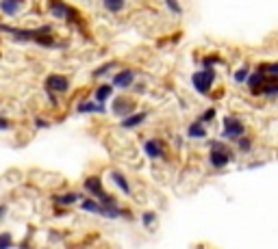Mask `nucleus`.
Instances as JSON below:
<instances>
[{
  "label": "nucleus",
  "mask_w": 278,
  "mask_h": 249,
  "mask_svg": "<svg viewBox=\"0 0 278 249\" xmlns=\"http://www.w3.org/2000/svg\"><path fill=\"white\" fill-rule=\"evenodd\" d=\"M248 74H250L248 65H243V67H239V69H237L233 78H235V83H246V80H248Z\"/></svg>",
  "instance_id": "nucleus-24"
},
{
  "label": "nucleus",
  "mask_w": 278,
  "mask_h": 249,
  "mask_svg": "<svg viewBox=\"0 0 278 249\" xmlns=\"http://www.w3.org/2000/svg\"><path fill=\"white\" fill-rule=\"evenodd\" d=\"M241 134H246V126H243V122L239 117L226 115L224 117V128H222V137L231 139V141H237Z\"/></svg>",
  "instance_id": "nucleus-3"
},
{
  "label": "nucleus",
  "mask_w": 278,
  "mask_h": 249,
  "mask_svg": "<svg viewBox=\"0 0 278 249\" xmlns=\"http://www.w3.org/2000/svg\"><path fill=\"white\" fill-rule=\"evenodd\" d=\"M100 208H102V204L98 202L96 197L80 199V210H85V213H89V215H100Z\"/></svg>",
  "instance_id": "nucleus-16"
},
{
  "label": "nucleus",
  "mask_w": 278,
  "mask_h": 249,
  "mask_svg": "<svg viewBox=\"0 0 278 249\" xmlns=\"http://www.w3.org/2000/svg\"><path fill=\"white\" fill-rule=\"evenodd\" d=\"M43 87H46V91H50V93H65V91L70 89V80H68V76H63V74H50V76H46Z\"/></svg>",
  "instance_id": "nucleus-4"
},
{
  "label": "nucleus",
  "mask_w": 278,
  "mask_h": 249,
  "mask_svg": "<svg viewBox=\"0 0 278 249\" xmlns=\"http://www.w3.org/2000/svg\"><path fill=\"white\" fill-rule=\"evenodd\" d=\"M135 78H137V72L135 69H130V67H124V69H119V72L113 76V87H118V89H128L130 85L135 83Z\"/></svg>",
  "instance_id": "nucleus-6"
},
{
  "label": "nucleus",
  "mask_w": 278,
  "mask_h": 249,
  "mask_svg": "<svg viewBox=\"0 0 278 249\" xmlns=\"http://www.w3.org/2000/svg\"><path fill=\"white\" fill-rule=\"evenodd\" d=\"M113 113L119 117L128 115V113H133V102L126 100V97H118V100L113 102Z\"/></svg>",
  "instance_id": "nucleus-14"
},
{
  "label": "nucleus",
  "mask_w": 278,
  "mask_h": 249,
  "mask_svg": "<svg viewBox=\"0 0 278 249\" xmlns=\"http://www.w3.org/2000/svg\"><path fill=\"white\" fill-rule=\"evenodd\" d=\"M215 83V72H213V67H204V69H200V72H196L192 76V85H194V89L198 91V93H202L206 95L211 91V87H213Z\"/></svg>",
  "instance_id": "nucleus-2"
},
{
  "label": "nucleus",
  "mask_w": 278,
  "mask_h": 249,
  "mask_svg": "<svg viewBox=\"0 0 278 249\" xmlns=\"http://www.w3.org/2000/svg\"><path fill=\"white\" fill-rule=\"evenodd\" d=\"M261 95H272V97H276V95H278V83H265L263 89H261Z\"/></svg>",
  "instance_id": "nucleus-23"
},
{
  "label": "nucleus",
  "mask_w": 278,
  "mask_h": 249,
  "mask_svg": "<svg viewBox=\"0 0 278 249\" xmlns=\"http://www.w3.org/2000/svg\"><path fill=\"white\" fill-rule=\"evenodd\" d=\"M83 187H85V191L89 195H94V197H98L100 193H105V188H102V180L98 176H87Z\"/></svg>",
  "instance_id": "nucleus-10"
},
{
  "label": "nucleus",
  "mask_w": 278,
  "mask_h": 249,
  "mask_svg": "<svg viewBox=\"0 0 278 249\" xmlns=\"http://www.w3.org/2000/svg\"><path fill=\"white\" fill-rule=\"evenodd\" d=\"M248 87H250V91H252V95H261V89H263V85L268 83V78H265V74L263 72H254V74H248Z\"/></svg>",
  "instance_id": "nucleus-8"
},
{
  "label": "nucleus",
  "mask_w": 278,
  "mask_h": 249,
  "mask_svg": "<svg viewBox=\"0 0 278 249\" xmlns=\"http://www.w3.org/2000/svg\"><path fill=\"white\" fill-rule=\"evenodd\" d=\"M144 152L150 160H161L165 156V143L161 139H148L144 143Z\"/></svg>",
  "instance_id": "nucleus-5"
},
{
  "label": "nucleus",
  "mask_w": 278,
  "mask_h": 249,
  "mask_svg": "<svg viewBox=\"0 0 278 249\" xmlns=\"http://www.w3.org/2000/svg\"><path fill=\"white\" fill-rule=\"evenodd\" d=\"M155 221H157V213H144L141 215V223H144L146 227H150Z\"/></svg>",
  "instance_id": "nucleus-27"
},
{
  "label": "nucleus",
  "mask_w": 278,
  "mask_h": 249,
  "mask_svg": "<svg viewBox=\"0 0 278 249\" xmlns=\"http://www.w3.org/2000/svg\"><path fill=\"white\" fill-rule=\"evenodd\" d=\"M237 150H239V152H243V154H248V152L252 150V141L241 134V137L237 139Z\"/></svg>",
  "instance_id": "nucleus-21"
},
{
  "label": "nucleus",
  "mask_w": 278,
  "mask_h": 249,
  "mask_svg": "<svg viewBox=\"0 0 278 249\" xmlns=\"http://www.w3.org/2000/svg\"><path fill=\"white\" fill-rule=\"evenodd\" d=\"M126 0H102V7H105L109 13H119L124 9Z\"/></svg>",
  "instance_id": "nucleus-19"
},
{
  "label": "nucleus",
  "mask_w": 278,
  "mask_h": 249,
  "mask_svg": "<svg viewBox=\"0 0 278 249\" xmlns=\"http://www.w3.org/2000/svg\"><path fill=\"white\" fill-rule=\"evenodd\" d=\"M35 126L37 128H50V122H48V119H43V117H35Z\"/></svg>",
  "instance_id": "nucleus-30"
},
{
  "label": "nucleus",
  "mask_w": 278,
  "mask_h": 249,
  "mask_svg": "<svg viewBox=\"0 0 278 249\" xmlns=\"http://www.w3.org/2000/svg\"><path fill=\"white\" fill-rule=\"evenodd\" d=\"M111 93H113V85L105 83V85H100V87H98V89H96L94 100H96V102H107L109 97H111Z\"/></svg>",
  "instance_id": "nucleus-18"
},
{
  "label": "nucleus",
  "mask_w": 278,
  "mask_h": 249,
  "mask_svg": "<svg viewBox=\"0 0 278 249\" xmlns=\"http://www.w3.org/2000/svg\"><path fill=\"white\" fill-rule=\"evenodd\" d=\"M4 215H7V206H0V221L4 219Z\"/></svg>",
  "instance_id": "nucleus-32"
},
{
  "label": "nucleus",
  "mask_w": 278,
  "mask_h": 249,
  "mask_svg": "<svg viewBox=\"0 0 278 249\" xmlns=\"http://www.w3.org/2000/svg\"><path fill=\"white\" fill-rule=\"evenodd\" d=\"M76 111H79L80 115H85V113H96V102H89V100L80 102V104L76 106Z\"/></svg>",
  "instance_id": "nucleus-22"
},
{
  "label": "nucleus",
  "mask_w": 278,
  "mask_h": 249,
  "mask_svg": "<svg viewBox=\"0 0 278 249\" xmlns=\"http://www.w3.org/2000/svg\"><path fill=\"white\" fill-rule=\"evenodd\" d=\"M165 4H167V9H170L172 13H176V15L183 13V7H181V2H178V0H165Z\"/></svg>",
  "instance_id": "nucleus-26"
},
{
  "label": "nucleus",
  "mask_w": 278,
  "mask_h": 249,
  "mask_svg": "<svg viewBox=\"0 0 278 249\" xmlns=\"http://www.w3.org/2000/svg\"><path fill=\"white\" fill-rule=\"evenodd\" d=\"M257 69L265 74L268 83H278V63H261Z\"/></svg>",
  "instance_id": "nucleus-15"
},
{
  "label": "nucleus",
  "mask_w": 278,
  "mask_h": 249,
  "mask_svg": "<svg viewBox=\"0 0 278 249\" xmlns=\"http://www.w3.org/2000/svg\"><path fill=\"white\" fill-rule=\"evenodd\" d=\"M148 117V113L141 111V113H128V115L122 117V122H119V128H126V130H133L144 124V119Z\"/></svg>",
  "instance_id": "nucleus-7"
},
{
  "label": "nucleus",
  "mask_w": 278,
  "mask_h": 249,
  "mask_svg": "<svg viewBox=\"0 0 278 249\" xmlns=\"http://www.w3.org/2000/svg\"><path fill=\"white\" fill-rule=\"evenodd\" d=\"M87 2H89V0H87Z\"/></svg>",
  "instance_id": "nucleus-33"
},
{
  "label": "nucleus",
  "mask_w": 278,
  "mask_h": 249,
  "mask_svg": "<svg viewBox=\"0 0 278 249\" xmlns=\"http://www.w3.org/2000/svg\"><path fill=\"white\" fill-rule=\"evenodd\" d=\"M109 178H111V180H113V184H116L118 188H122V193H124V195H130V184H128L126 176H124L122 171L113 169L111 173H109Z\"/></svg>",
  "instance_id": "nucleus-12"
},
{
  "label": "nucleus",
  "mask_w": 278,
  "mask_h": 249,
  "mask_svg": "<svg viewBox=\"0 0 278 249\" xmlns=\"http://www.w3.org/2000/svg\"><path fill=\"white\" fill-rule=\"evenodd\" d=\"M215 63H222L220 57H204V59H202V65H204V67H213Z\"/></svg>",
  "instance_id": "nucleus-28"
},
{
  "label": "nucleus",
  "mask_w": 278,
  "mask_h": 249,
  "mask_svg": "<svg viewBox=\"0 0 278 249\" xmlns=\"http://www.w3.org/2000/svg\"><path fill=\"white\" fill-rule=\"evenodd\" d=\"M48 11L52 13V18L65 20L70 13V4H65L63 0H48Z\"/></svg>",
  "instance_id": "nucleus-9"
},
{
  "label": "nucleus",
  "mask_w": 278,
  "mask_h": 249,
  "mask_svg": "<svg viewBox=\"0 0 278 249\" xmlns=\"http://www.w3.org/2000/svg\"><path fill=\"white\" fill-rule=\"evenodd\" d=\"M80 199H83V195L80 193H63V195H54V204H59V206H74V204H79Z\"/></svg>",
  "instance_id": "nucleus-13"
},
{
  "label": "nucleus",
  "mask_w": 278,
  "mask_h": 249,
  "mask_svg": "<svg viewBox=\"0 0 278 249\" xmlns=\"http://www.w3.org/2000/svg\"><path fill=\"white\" fill-rule=\"evenodd\" d=\"M9 247H13V236L9 232H2L0 234V249H9Z\"/></svg>",
  "instance_id": "nucleus-25"
},
{
  "label": "nucleus",
  "mask_w": 278,
  "mask_h": 249,
  "mask_svg": "<svg viewBox=\"0 0 278 249\" xmlns=\"http://www.w3.org/2000/svg\"><path fill=\"white\" fill-rule=\"evenodd\" d=\"M0 11L9 18H15L22 11V0H0Z\"/></svg>",
  "instance_id": "nucleus-11"
},
{
  "label": "nucleus",
  "mask_w": 278,
  "mask_h": 249,
  "mask_svg": "<svg viewBox=\"0 0 278 249\" xmlns=\"http://www.w3.org/2000/svg\"><path fill=\"white\" fill-rule=\"evenodd\" d=\"M215 117V108H206V111H204V115L202 117H200V122H211V119H213Z\"/></svg>",
  "instance_id": "nucleus-29"
},
{
  "label": "nucleus",
  "mask_w": 278,
  "mask_h": 249,
  "mask_svg": "<svg viewBox=\"0 0 278 249\" xmlns=\"http://www.w3.org/2000/svg\"><path fill=\"white\" fill-rule=\"evenodd\" d=\"M0 130H9V122L4 117H0Z\"/></svg>",
  "instance_id": "nucleus-31"
},
{
  "label": "nucleus",
  "mask_w": 278,
  "mask_h": 249,
  "mask_svg": "<svg viewBox=\"0 0 278 249\" xmlns=\"http://www.w3.org/2000/svg\"><path fill=\"white\" fill-rule=\"evenodd\" d=\"M211 154H209V162L211 167H215V169H224V167L231 162L233 158V152L226 148L222 141H211Z\"/></svg>",
  "instance_id": "nucleus-1"
},
{
  "label": "nucleus",
  "mask_w": 278,
  "mask_h": 249,
  "mask_svg": "<svg viewBox=\"0 0 278 249\" xmlns=\"http://www.w3.org/2000/svg\"><path fill=\"white\" fill-rule=\"evenodd\" d=\"M113 67H118V63H116V61H109V63H105V65H100V67H96L91 76H94V78H102V76H107Z\"/></svg>",
  "instance_id": "nucleus-20"
},
{
  "label": "nucleus",
  "mask_w": 278,
  "mask_h": 249,
  "mask_svg": "<svg viewBox=\"0 0 278 249\" xmlns=\"http://www.w3.org/2000/svg\"><path fill=\"white\" fill-rule=\"evenodd\" d=\"M187 137L189 139H204L206 137V128H204V122H194L192 126L187 128Z\"/></svg>",
  "instance_id": "nucleus-17"
}]
</instances>
